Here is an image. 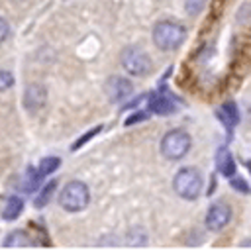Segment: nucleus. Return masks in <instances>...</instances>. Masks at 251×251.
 I'll return each instance as SVG.
<instances>
[{
  "instance_id": "nucleus-1",
  "label": "nucleus",
  "mask_w": 251,
  "mask_h": 251,
  "mask_svg": "<svg viewBox=\"0 0 251 251\" xmlns=\"http://www.w3.org/2000/svg\"><path fill=\"white\" fill-rule=\"evenodd\" d=\"M186 39V27L175 20H161L153 25V43L161 51H175Z\"/></svg>"
},
{
  "instance_id": "nucleus-2",
  "label": "nucleus",
  "mask_w": 251,
  "mask_h": 251,
  "mask_svg": "<svg viewBox=\"0 0 251 251\" xmlns=\"http://www.w3.org/2000/svg\"><path fill=\"white\" fill-rule=\"evenodd\" d=\"M202 186L204 178L196 167H182L173 178L175 192L184 200H196L202 194Z\"/></svg>"
},
{
  "instance_id": "nucleus-3",
  "label": "nucleus",
  "mask_w": 251,
  "mask_h": 251,
  "mask_svg": "<svg viewBox=\"0 0 251 251\" xmlns=\"http://www.w3.org/2000/svg\"><path fill=\"white\" fill-rule=\"evenodd\" d=\"M192 147V137L186 129L176 127V129H169L163 139H161V155L169 161H178L182 159Z\"/></svg>"
},
{
  "instance_id": "nucleus-4",
  "label": "nucleus",
  "mask_w": 251,
  "mask_h": 251,
  "mask_svg": "<svg viewBox=\"0 0 251 251\" xmlns=\"http://www.w3.org/2000/svg\"><path fill=\"white\" fill-rule=\"evenodd\" d=\"M90 202V190L88 184L82 180H71L65 184V188L59 194V204L63 210L75 214V212H82Z\"/></svg>"
},
{
  "instance_id": "nucleus-5",
  "label": "nucleus",
  "mask_w": 251,
  "mask_h": 251,
  "mask_svg": "<svg viewBox=\"0 0 251 251\" xmlns=\"http://www.w3.org/2000/svg\"><path fill=\"white\" fill-rule=\"evenodd\" d=\"M120 61H122L124 71L131 76H147L153 71L151 57L143 49H137V47H126L120 55Z\"/></svg>"
},
{
  "instance_id": "nucleus-6",
  "label": "nucleus",
  "mask_w": 251,
  "mask_h": 251,
  "mask_svg": "<svg viewBox=\"0 0 251 251\" xmlns=\"http://www.w3.org/2000/svg\"><path fill=\"white\" fill-rule=\"evenodd\" d=\"M104 92H106V98L114 104H120L124 100H127L133 92V84L131 80L124 78V76H110L106 82H104Z\"/></svg>"
},
{
  "instance_id": "nucleus-7",
  "label": "nucleus",
  "mask_w": 251,
  "mask_h": 251,
  "mask_svg": "<svg viewBox=\"0 0 251 251\" xmlns=\"http://www.w3.org/2000/svg\"><path fill=\"white\" fill-rule=\"evenodd\" d=\"M231 214H233V212H231V206H229V204H226V202H216V204L210 206L204 224H206V227H208L210 231H222V229L231 222Z\"/></svg>"
},
{
  "instance_id": "nucleus-8",
  "label": "nucleus",
  "mask_w": 251,
  "mask_h": 251,
  "mask_svg": "<svg viewBox=\"0 0 251 251\" xmlns=\"http://www.w3.org/2000/svg\"><path fill=\"white\" fill-rule=\"evenodd\" d=\"M45 102H47V90H45L43 84L33 82V84H29L25 88V92H24V106H25L27 112L41 110L45 106Z\"/></svg>"
},
{
  "instance_id": "nucleus-9",
  "label": "nucleus",
  "mask_w": 251,
  "mask_h": 251,
  "mask_svg": "<svg viewBox=\"0 0 251 251\" xmlns=\"http://www.w3.org/2000/svg\"><path fill=\"white\" fill-rule=\"evenodd\" d=\"M153 114H159V116H169V114H175L176 112V106L173 104L171 98H167L165 94H153L149 98V106H147Z\"/></svg>"
},
{
  "instance_id": "nucleus-10",
  "label": "nucleus",
  "mask_w": 251,
  "mask_h": 251,
  "mask_svg": "<svg viewBox=\"0 0 251 251\" xmlns=\"http://www.w3.org/2000/svg\"><path fill=\"white\" fill-rule=\"evenodd\" d=\"M218 118L222 120V124L226 126V129L231 131V129L237 126V122H239L237 106H235L233 102H226V104H222V106L218 108Z\"/></svg>"
},
{
  "instance_id": "nucleus-11",
  "label": "nucleus",
  "mask_w": 251,
  "mask_h": 251,
  "mask_svg": "<svg viewBox=\"0 0 251 251\" xmlns=\"http://www.w3.org/2000/svg\"><path fill=\"white\" fill-rule=\"evenodd\" d=\"M22 212H24V198L22 196H10L6 200V204H4V208H2V218L8 220V222H12Z\"/></svg>"
},
{
  "instance_id": "nucleus-12",
  "label": "nucleus",
  "mask_w": 251,
  "mask_h": 251,
  "mask_svg": "<svg viewBox=\"0 0 251 251\" xmlns=\"http://www.w3.org/2000/svg\"><path fill=\"white\" fill-rule=\"evenodd\" d=\"M218 171L227 178L235 175V161L227 149H220L218 153Z\"/></svg>"
},
{
  "instance_id": "nucleus-13",
  "label": "nucleus",
  "mask_w": 251,
  "mask_h": 251,
  "mask_svg": "<svg viewBox=\"0 0 251 251\" xmlns=\"http://www.w3.org/2000/svg\"><path fill=\"white\" fill-rule=\"evenodd\" d=\"M33 245V239L27 235V231L24 229H18V231H12L6 241H4V247H31Z\"/></svg>"
},
{
  "instance_id": "nucleus-14",
  "label": "nucleus",
  "mask_w": 251,
  "mask_h": 251,
  "mask_svg": "<svg viewBox=\"0 0 251 251\" xmlns=\"http://www.w3.org/2000/svg\"><path fill=\"white\" fill-rule=\"evenodd\" d=\"M59 165H61V159H59V157H45V159H41V163L37 165L35 171H37V175L43 178V176L55 173V171L59 169Z\"/></svg>"
},
{
  "instance_id": "nucleus-15",
  "label": "nucleus",
  "mask_w": 251,
  "mask_h": 251,
  "mask_svg": "<svg viewBox=\"0 0 251 251\" xmlns=\"http://www.w3.org/2000/svg\"><path fill=\"white\" fill-rule=\"evenodd\" d=\"M39 180H41V176L37 175V171H35L33 167H29L27 173H25V176H24V180H22V190H25V192H33V190H37Z\"/></svg>"
},
{
  "instance_id": "nucleus-16",
  "label": "nucleus",
  "mask_w": 251,
  "mask_h": 251,
  "mask_svg": "<svg viewBox=\"0 0 251 251\" xmlns=\"http://www.w3.org/2000/svg\"><path fill=\"white\" fill-rule=\"evenodd\" d=\"M55 186H57V182H55V180H51L49 184H45V186L41 188V192L35 196V206H37V208H43V206H45V204L51 200Z\"/></svg>"
},
{
  "instance_id": "nucleus-17",
  "label": "nucleus",
  "mask_w": 251,
  "mask_h": 251,
  "mask_svg": "<svg viewBox=\"0 0 251 251\" xmlns=\"http://www.w3.org/2000/svg\"><path fill=\"white\" fill-rule=\"evenodd\" d=\"M206 6V0H186V12L190 14V16H196V14H200L202 12V8Z\"/></svg>"
},
{
  "instance_id": "nucleus-18",
  "label": "nucleus",
  "mask_w": 251,
  "mask_h": 251,
  "mask_svg": "<svg viewBox=\"0 0 251 251\" xmlns=\"http://www.w3.org/2000/svg\"><path fill=\"white\" fill-rule=\"evenodd\" d=\"M14 84V76L10 71H0V90H8Z\"/></svg>"
},
{
  "instance_id": "nucleus-19",
  "label": "nucleus",
  "mask_w": 251,
  "mask_h": 251,
  "mask_svg": "<svg viewBox=\"0 0 251 251\" xmlns=\"http://www.w3.org/2000/svg\"><path fill=\"white\" fill-rule=\"evenodd\" d=\"M8 35H10V24L0 16V43H4L8 39Z\"/></svg>"
},
{
  "instance_id": "nucleus-20",
  "label": "nucleus",
  "mask_w": 251,
  "mask_h": 251,
  "mask_svg": "<svg viewBox=\"0 0 251 251\" xmlns=\"http://www.w3.org/2000/svg\"><path fill=\"white\" fill-rule=\"evenodd\" d=\"M98 131H100V127H96V129H92V131H88V133H86L84 137H80V139H78V141L75 143V147H73V149H76V147H80V145H84V143H86V139H90V137H92V135H96Z\"/></svg>"
},
{
  "instance_id": "nucleus-21",
  "label": "nucleus",
  "mask_w": 251,
  "mask_h": 251,
  "mask_svg": "<svg viewBox=\"0 0 251 251\" xmlns=\"http://www.w3.org/2000/svg\"><path fill=\"white\" fill-rule=\"evenodd\" d=\"M145 118H147V114H135L133 118H127V120H126V126H131L133 122H137V120H145Z\"/></svg>"
}]
</instances>
